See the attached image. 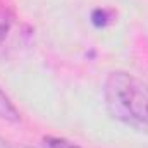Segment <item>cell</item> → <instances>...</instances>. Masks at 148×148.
<instances>
[{"instance_id":"cell-1","label":"cell","mask_w":148,"mask_h":148,"mask_svg":"<svg viewBox=\"0 0 148 148\" xmlns=\"http://www.w3.org/2000/svg\"><path fill=\"white\" fill-rule=\"evenodd\" d=\"M103 97L115 121L136 129L148 127V83L129 73L115 71L105 81Z\"/></svg>"},{"instance_id":"cell-2","label":"cell","mask_w":148,"mask_h":148,"mask_svg":"<svg viewBox=\"0 0 148 148\" xmlns=\"http://www.w3.org/2000/svg\"><path fill=\"white\" fill-rule=\"evenodd\" d=\"M16 21V9L12 0H0V45L9 36Z\"/></svg>"},{"instance_id":"cell-3","label":"cell","mask_w":148,"mask_h":148,"mask_svg":"<svg viewBox=\"0 0 148 148\" xmlns=\"http://www.w3.org/2000/svg\"><path fill=\"white\" fill-rule=\"evenodd\" d=\"M0 119L9 121V122H17V121L21 119L17 109L12 105V102H10L9 97L2 91V88H0Z\"/></svg>"},{"instance_id":"cell-4","label":"cell","mask_w":148,"mask_h":148,"mask_svg":"<svg viewBox=\"0 0 148 148\" xmlns=\"http://www.w3.org/2000/svg\"><path fill=\"white\" fill-rule=\"evenodd\" d=\"M41 148H79V147L71 143V141H67V140H64V138L47 136V138H43Z\"/></svg>"},{"instance_id":"cell-5","label":"cell","mask_w":148,"mask_h":148,"mask_svg":"<svg viewBox=\"0 0 148 148\" xmlns=\"http://www.w3.org/2000/svg\"><path fill=\"white\" fill-rule=\"evenodd\" d=\"M0 148H12V147H10V145H9L3 138H0Z\"/></svg>"}]
</instances>
